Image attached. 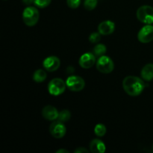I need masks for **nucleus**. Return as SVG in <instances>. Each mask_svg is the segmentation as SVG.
I'll return each instance as SVG.
<instances>
[{
  "label": "nucleus",
  "instance_id": "obj_1",
  "mask_svg": "<svg viewBox=\"0 0 153 153\" xmlns=\"http://www.w3.org/2000/svg\"><path fill=\"white\" fill-rule=\"evenodd\" d=\"M123 88L128 95L137 97L143 91L145 84L141 79L134 76H128L123 79Z\"/></svg>",
  "mask_w": 153,
  "mask_h": 153
},
{
  "label": "nucleus",
  "instance_id": "obj_2",
  "mask_svg": "<svg viewBox=\"0 0 153 153\" xmlns=\"http://www.w3.org/2000/svg\"><path fill=\"white\" fill-rule=\"evenodd\" d=\"M40 17V13L36 7L28 6L22 12V19L28 26H34L37 23Z\"/></svg>",
  "mask_w": 153,
  "mask_h": 153
},
{
  "label": "nucleus",
  "instance_id": "obj_3",
  "mask_svg": "<svg viewBox=\"0 0 153 153\" xmlns=\"http://www.w3.org/2000/svg\"><path fill=\"white\" fill-rule=\"evenodd\" d=\"M137 18L140 22L146 25L153 23V7L149 5H143L137 10Z\"/></svg>",
  "mask_w": 153,
  "mask_h": 153
},
{
  "label": "nucleus",
  "instance_id": "obj_4",
  "mask_svg": "<svg viewBox=\"0 0 153 153\" xmlns=\"http://www.w3.org/2000/svg\"><path fill=\"white\" fill-rule=\"evenodd\" d=\"M67 84L59 78H55L51 80L48 85V91L52 96L61 95L65 91Z\"/></svg>",
  "mask_w": 153,
  "mask_h": 153
},
{
  "label": "nucleus",
  "instance_id": "obj_5",
  "mask_svg": "<svg viewBox=\"0 0 153 153\" xmlns=\"http://www.w3.org/2000/svg\"><path fill=\"white\" fill-rule=\"evenodd\" d=\"M97 68L100 73H111L114 69V61L108 56H102L100 57L97 61Z\"/></svg>",
  "mask_w": 153,
  "mask_h": 153
},
{
  "label": "nucleus",
  "instance_id": "obj_6",
  "mask_svg": "<svg viewBox=\"0 0 153 153\" xmlns=\"http://www.w3.org/2000/svg\"><path fill=\"white\" fill-rule=\"evenodd\" d=\"M66 84H67V88L74 92L82 91L85 86V80L80 76H69L66 81Z\"/></svg>",
  "mask_w": 153,
  "mask_h": 153
},
{
  "label": "nucleus",
  "instance_id": "obj_7",
  "mask_svg": "<svg viewBox=\"0 0 153 153\" xmlns=\"http://www.w3.org/2000/svg\"><path fill=\"white\" fill-rule=\"evenodd\" d=\"M49 132L55 138H62L67 132V128L64 123L59 120L55 121L49 126Z\"/></svg>",
  "mask_w": 153,
  "mask_h": 153
},
{
  "label": "nucleus",
  "instance_id": "obj_8",
  "mask_svg": "<svg viewBox=\"0 0 153 153\" xmlns=\"http://www.w3.org/2000/svg\"><path fill=\"white\" fill-rule=\"evenodd\" d=\"M137 39L140 43H148L153 40V26L146 25L139 31Z\"/></svg>",
  "mask_w": 153,
  "mask_h": 153
},
{
  "label": "nucleus",
  "instance_id": "obj_9",
  "mask_svg": "<svg viewBox=\"0 0 153 153\" xmlns=\"http://www.w3.org/2000/svg\"><path fill=\"white\" fill-rule=\"evenodd\" d=\"M79 65L84 69H89L92 67L96 63V55L94 53L87 52L83 54L79 58Z\"/></svg>",
  "mask_w": 153,
  "mask_h": 153
},
{
  "label": "nucleus",
  "instance_id": "obj_10",
  "mask_svg": "<svg viewBox=\"0 0 153 153\" xmlns=\"http://www.w3.org/2000/svg\"><path fill=\"white\" fill-rule=\"evenodd\" d=\"M43 67L49 72L56 71L61 66V61L56 56H49L43 61Z\"/></svg>",
  "mask_w": 153,
  "mask_h": 153
},
{
  "label": "nucleus",
  "instance_id": "obj_11",
  "mask_svg": "<svg viewBox=\"0 0 153 153\" xmlns=\"http://www.w3.org/2000/svg\"><path fill=\"white\" fill-rule=\"evenodd\" d=\"M42 115L47 120L53 121L58 120L59 112L52 105H46L42 110Z\"/></svg>",
  "mask_w": 153,
  "mask_h": 153
},
{
  "label": "nucleus",
  "instance_id": "obj_12",
  "mask_svg": "<svg viewBox=\"0 0 153 153\" xmlns=\"http://www.w3.org/2000/svg\"><path fill=\"white\" fill-rule=\"evenodd\" d=\"M115 24L111 20L102 22L98 26V31L102 35H109L114 31Z\"/></svg>",
  "mask_w": 153,
  "mask_h": 153
},
{
  "label": "nucleus",
  "instance_id": "obj_13",
  "mask_svg": "<svg viewBox=\"0 0 153 153\" xmlns=\"http://www.w3.org/2000/svg\"><path fill=\"white\" fill-rule=\"evenodd\" d=\"M90 149L93 153H103L105 152V145L100 139H94L90 143Z\"/></svg>",
  "mask_w": 153,
  "mask_h": 153
},
{
  "label": "nucleus",
  "instance_id": "obj_14",
  "mask_svg": "<svg viewBox=\"0 0 153 153\" xmlns=\"http://www.w3.org/2000/svg\"><path fill=\"white\" fill-rule=\"evenodd\" d=\"M141 77L143 80L149 82L153 79V64H147L141 70Z\"/></svg>",
  "mask_w": 153,
  "mask_h": 153
},
{
  "label": "nucleus",
  "instance_id": "obj_15",
  "mask_svg": "<svg viewBox=\"0 0 153 153\" xmlns=\"http://www.w3.org/2000/svg\"><path fill=\"white\" fill-rule=\"evenodd\" d=\"M46 76H47V75H46V72L42 69H39L34 73L33 79H34V82L40 83V82H43L46 80Z\"/></svg>",
  "mask_w": 153,
  "mask_h": 153
},
{
  "label": "nucleus",
  "instance_id": "obj_16",
  "mask_svg": "<svg viewBox=\"0 0 153 153\" xmlns=\"http://www.w3.org/2000/svg\"><path fill=\"white\" fill-rule=\"evenodd\" d=\"M106 46L104 44H98L94 48V54L97 57H101L106 52Z\"/></svg>",
  "mask_w": 153,
  "mask_h": 153
},
{
  "label": "nucleus",
  "instance_id": "obj_17",
  "mask_svg": "<svg viewBox=\"0 0 153 153\" xmlns=\"http://www.w3.org/2000/svg\"><path fill=\"white\" fill-rule=\"evenodd\" d=\"M70 117H71V113L70 112V111L62 110L61 112H59L58 120L62 123H65L70 119Z\"/></svg>",
  "mask_w": 153,
  "mask_h": 153
},
{
  "label": "nucleus",
  "instance_id": "obj_18",
  "mask_svg": "<svg viewBox=\"0 0 153 153\" xmlns=\"http://www.w3.org/2000/svg\"><path fill=\"white\" fill-rule=\"evenodd\" d=\"M94 133L98 137H103L106 133V127L102 123L97 124L94 128Z\"/></svg>",
  "mask_w": 153,
  "mask_h": 153
},
{
  "label": "nucleus",
  "instance_id": "obj_19",
  "mask_svg": "<svg viewBox=\"0 0 153 153\" xmlns=\"http://www.w3.org/2000/svg\"><path fill=\"white\" fill-rule=\"evenodd\" d=\"M97 0H85L84 2V7L86 10H92L97 7Z\"/></svg>",
  "mask_w": 153,
  "mask_h": 153
},
{
  "label": "nucleus",
  "instance_id": "obj_20",
  "mask_svg": "<svg viewBox=\"0 0 153 153\" xmlns=\"http://www.w3.org/2000/svg\"><path fill=\"white\" fill-rule=\"evenodd\" d=\"M52 0H34V4L40 8H44L50 4Z\"/></svg>",
  "mask_w": 153,
  "mask_h": 153
},
{
  "label": "nucleus",
  "instance_id": "obj_21",
  "mask_svg": "<svg viewBox=\"0 0 153 153\" xmlns=\"http://www.w3.org/2000/svg\"><path fill=\"white\" fill-rule=\"evenodd\" d=\"M101 34L100 32H94L89 36V40L92 43H97L101 39Z\"/></svg>",
  "mask_w": 153,
  "mask_h": 153
},
{
  "label": "nucleus",
  "instance_id": "obj_22",
  "mask_svg": "<svg viewBox=\"0 0 153 153\" xmlns=\"http://www.w3.org/2000/svg\"><path fill=\"white\" fill-rule=\"evenodd\" d=\"M67 3L70 8L76 9L80 5L81 0H67Z\"/></svg>",
  "mask_w": 153,
  "mask_h": 153
},
{
  "label": "nucleus",
  "instance_id": "obj_23",
  "mask_svg": "<svg viewBox=\"0 0 153 153\" xmlns=\"http://www.w3.org/2000/svg\"><path fill=\"white\" fill-rule=\"evenodd\" d=\"M75 153H83V152H88V149H86L84 147H79L74 151Z\"/></svg>",
  "mask_w": 153,
  "mask_h": 153
},
{
  "label": "nucleus",
  "instance_id": "obj_24",
  "mask_svg": "<svg viewBox=\"0 0 153 153\" xmlns=\"http://www.w3.org/2000/svg\"><path fill=\"white\" fill-rule=\"evenodd\" d=\"M22 1L25 4L30 6L31 4H33V3H34V0H22Z\"/></svg>",
  "mask_w": 153,
  "mask_h": 153
},
{
  "label": "nucleus",
  "instance_id": "obj_25",
  "mask_svg": "<svg viewBox=\"0 0 153 153\" xmlns=\"http://www.w3.org/2000/svg\"><path fill=\"white\" fill-rule=\"evenodd\" d=\"M56 153H69V151L67 150V149H59V150L57 151Z\"/></svg>",
  "mask_w": 153,
  "mask_h": 153
},
{
  "label": "nucleus",
  "instance_id": "obj_26",
  "mask_svg": "<svg viewBox=\"0 0 153 153\" xmlns=\"http://www.w3.org/2000/svg\"><path fill=\"white\" fill-rule=\"evenodd\" d=\"M4 1H6V0H4Z\"/></svg>",
  "mask_w": 153,
  "mask_h": 153
},
{
  "label": "nucleus",
  "instance_id": "obj_27",
  "mask_svg": "<svg viewBox=\"0 0 153 153\" xmlns=\"http://www.w3.org/2000/svg\"><path fill=\"white\" fill-rule=\"evenodd\" d=\"M152 148H153V146H152Z\"/></svg>",
  "mask_w": 153,
  "mask_h": 153
}]
</instances>
